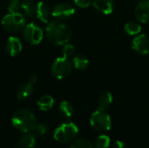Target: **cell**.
Listing matches in <instances>:
<instances>
[{
	"label": "cell",
	"instance_id": "obj_22",
	"mask_svg": "<svg viewBox=\"0 0 149 148\" xmlns=\"http://www.w3.org/2000/svg\"><path fill=\"white\" fill-rule=\"evenodd\" d=\"M111 144V139L106 134L100 135L94 142V148H108Z\"/></svg>",
	"mask_w": 149,
	"mask_h": 148
},
{
	"label": "cell",
	"instance_id": "obj_11",
	"mask_svg": "<svg viewBox=\"0 0 149 148\" xmlns=\"http://www.w3.org/2000/svg\"><path fill=\"white\" fill-rule=\"evenodd\" d=\"M6 51L11 57L18 55L22 51V43L19 38L17 37H10L5 44Z\"/></svg>",
	"mask_w": 149,
	"mask_h": 148
},
{
	"label": "cell",
	"instance_id": "obj_28",
	"mask_svg": "<svg viewBox=\"0 0 149 148\" xmlns=\"http://www.w3.org/2000/svg\"><path fill=\"white\" fill-rule=\"evenodd\" d=\"M113 148H127V147H126V144L123 141H121V140H116L114 142Z\"/></svg>",
	"mask_w": 149,
	"mask_h": 148
},
{
	"label": "cell",
	"instance_id": "obj_10",
	"mask_svg": "<svg viewBox=\"0 0 149 148\" xmlns=\"http://www.w3.org/2000/svg\"><path fill=\"white\" fill-rule=\"evenodd\" d=\"M136 18L141 23L149 22V0H142L139 2L134 9Z\"/></svg>",
	"mask_w": 149,
	"mask_h": 148
},
{
	"label": "cell",
	"instance_id": "obj_6",
	"mask_svg": "<svg viewBox=\"0 0 149 148\" xmlns=\"http://www.w3.org/2000/svg\"><path fill=\"white\" fill-rule=\"evenodd\" d=\"M72 64L69 58L65 56L58 58L52 66V72L55 78L58 79H63L66 78L72 72Z\"/></svg>",
	"mask_w": 149,
	"mask_h": 148
},
{
	"label": "cell",
	"instance_id": "obj_23",
	"mask_svg": "<svg viewBox=\"0 0 149 148\" xmlns=\"http://www.w3.org/2000/svg\"><path fill=\"white\" fill-rule=\"evenodd\" d=\"M70 148H93L92 143L86 139H78L71 144Z\"/></svg>",
	"mask_w": 149,
	"mask_h": 148
},
{
	"label": "cell",
	"instance_id": "obj_2",
	"mask_svg": "<svg viewBox=\"0 0 149 148\" xmlns=\"http://www.w3.org/2000/svg\"><path fill=\"white\" fill-rule=\"evenodd\" d=\"M11 124L17 131L23 133H31L37 124L36 117L31 111L28 109H20L13 114Z\"/></svg>",
	"mask_w": 149,
	"mask_h": 148
},
{
	"label": "cell",
	"instance_id": "obj_15",
	"mask_svg": "<svg viewBox=\"0 0 149 148\" xmlns=\"http://www.w3.org/2000/svg\"><path fill=\"white\" fill-rule=\"evenodd\" d=\"M38 3L35 0H23L20 4V8L24 11V15L28 17L36 16Z\"/></svg>",
	"mask_w": 149,
	"mask_h": 148
},
{
	"label": "cell",
	"instance_id": "obj_3",
	"mask_svg": "<svg viewBox=\"0 0 149 148\" xmlns=\"http://www.w3.org/2000/svg\"><path fill=\"white\" fill-rule=\"evenodd\" d=\"M79 134V127L73 122H65L58 126L54 132L53 137L59 143L72 142Z\"/></svg>",
	"mask_w": 149,
	"mask_h": 148
},
{
	"label": "cell",
	"instance_id": "obj_12",
	"mask_svg": "<svg viewBox=\"0 0 149 148\" xmlns=\"http://www.w3.org/2000/svg\"><path fill=\"white\" fill-rule=\"evenodd\" d=\"M93 4L96 10L106 15L111 14L115 7L113 0H93Z\"/></svg>",
	"mask_w": 149,
	"mask_h": 148
},
{
	"label": "cell",
	"instance_id": "obj_25",
	"mask_svg": "<svg viewBox=\"0 0 149 148\" xmlns=\"http://www.w3.org/2000/svg\"><path fill=\"white\" fill-rule=\"evenodd\" d=\"M21 3L19 0H10L8 4V10L10 13H17L19 12Z\"/></svg>",
	"mask_w": 149,
	"mask_h": 148
},
{
	"label": "cell",
	"instance_id": "obj_17",
	"mask_svg": "<svg viewBox=\"0 0 149 148\" xmlns=\"http://www.w3.org/2000/svg\"><path fill=\"white\" fill-rule=\"evenodd\" d=\"M54 105V99L51 95H44L37 101V106L41 111H49Z\"/></svg>",
	"mask_w": 149,
	"mask_h": 148
},
{
	"label": "cell",
	"instance_id": "obj_1",
	"mask_svg": "<svg viewBox=\"0 0 149 148\" xmlns=\"http://www.w3.org/2000/svg\"><path fill=\"white\" fill-rule=\"evenodd\" d=\"M46 36L48 40L56 45H64L68 43L72 38L71 28L61 22L52 21L46 26Z\"/></svg>",
	"mask_w": 149,
	"mask_h": 148
},
{
	"label": "cell",
	"instance_id": "obj_21",
	"mask_svg": "<svg viewBox=\"0 0 149 148\" xmlns=\"http://www.w3.org/2000/svg\"><path fill=\"white\" fill-rule=\"evenodd\" d=\"M125 31L132 36H137L141 31V26L135 22H128L125 24Z\"/></svg>",
	"mask_w": 149,
	"mask_h": 148
},
{
	"label": "cell",
	"instance_id": "obj_13",
	"mask_svg": "<svg viewBox=\"0 0 149 148\" xmlns=\"http://www.w3.org/2000/svg\"><path fill=\"white\" fill-rule=\"evenodd\" d=\"M36 143V137L31 133H26L18 138L16 148H35Z\"/></svg>",
	"mask_w": 149,
	"mask_h": 148
},
{
	"label": "cell",
	"instance_id": "obj_24",
	"mask_svg": "<svg viewBox=\"0 0 149 148\" xmlns=\"http://www.w3.org/2000/svg\"><path fill=\"white\" fill-rule=\"evenodd\" d=\"M48 132V128L45 124H36L31 133L33 134L36 138L38 136H44Z\"/></svg>",
	"mask_w": 149,
	"mask_h": 148
},
{
	"label": "cell",
	"instance_id": "obj_20",
	"mask_svg": "<svg viewBox=\"0 0 149 148\" xmlns=\"http://www.w3.org/2000/svg\"><path fill=\"white\" fill-rule=\"evenodd\" d=\"M73 65L78 70H85L89 65V60L84 55H77L73 58L72 60Z\"/></svg>",
	"mask_w": 149,
	"mask_h": 148
},
{
	"label": "cell",
	"instance_id": "obj_26",
	"mask_svg": "<svg viewBox=\"0 0 149 148\" xmlns=\"http://www.w3.org/2000/svg\"><path fill=\"white\" fill-rule=\"evenodd\" d=\"M74 52H75V48H74V46H73L72 44H68V43H66V44H64V48H63V56H65V57L70 58V57L73 56Z\"/></svg>",
	"mask_w": 149,
	"mask_h": 148
},
{
	"label": "cell",
	"instance_id": "obj_27",
	"mask_svg": "<svg viewBox=\"0 0 149 148\" xmlns=\"http://www.w3.org/2000/svg\"><path fill=\"white\" fill-rule=\"evenodd\" d=\"M92 0H74L75 4L80 8H87L91 4Z\"/></svg>",
	"mask_w": 149,
	"mask_h": 148
},
{
	"label": "cell",
	"instance_id": "obj_14",
	"mask_svg": "<svg viewBox=\"0 0 149 148\" xmlns=\"http://www.w3.org/2000/svg\"><path fill=\"white\" fill-rule=\"evenodd\" d=\"M35 83L29 80L28 83H25V84L22 85L21 86H19L17 91V99L24 100V99H29L33 93V91H34L33 85Z\"/></svg>",
	"mask_w": 149,
	"mask_h": 148
},
{
	"label": "cell",
	"instance_id": "obj_19",
	"mask_svg": "<svg viewBox=\"0 0 149 148\" xmlns=\"http://www.w3.org/2000/svg\"><path fill=\"white\" fill-rule=\"evenodd\" d=\"M58 110H59V113L66 118H70L73 114V106L69 101H66V100L60 102L58 106Z\"/></svg>",
	"mask_w": 149,
	"mask_h": 148
},
{
	"label": "cell",
	"instance_id": "obj_4",
	"mask_svg": "<svg viewBox=\"0 0 149 148\" xmlns=\"http://www.w3.org/2000/svg\"><path fill=\"white\" fill-rule=\"evenodd\" d=\"M2 25L4 30L10 32H18L25 25V17L20 12L9 13L2 19Z\"/></svg>",
	"mask_w": 149,
	"mask_h": 148
},
{
	"label": "cell",
	"instance_id": "obj_8",
	"mask_svg": "<svg viewBox=\"0 0 149 148\" xmlns=\"http://www.w3.org/2000/svg\"><path fill=\"white\" fill-rule=\"evenodd\" d=\"M75 9L67 3H60L56 4L52 11V17L58 19H66L73 16Z\"/></svg>",
	"mask_w": 149,
	"mask_h": 148
},
{
	"label": "cell",
	"instance_id": "obj_9",
	"mask_svg": "<svg viewBox=\"0 0 149 148\" xmlns=\"http://www.w3.org/2000/svg\"><path fill=\"white\" fill-rule=\"evenodd\" d=\"M132 48L142 55L149 53V38L146 34L137 35L132 42Z\"/></svg>",
	"mask_w": 149,
	"mask_h": 148
},
{
	"label": "cell",
	"instance_id": "obj_5",
	"mask_svg": "<svg viewBox=\"0 0 149 148\" xmlns=\"http://www.w3.org/2000/svg\"><path fill=\"white\" fill-rule=\"evenodd\" d=\"M90 124L96 131L107 132L112 127V120L106 111L98 109L91 115Z\"/></svg>",
	"mask_w": 149,
	"mask_h": 148
},
{
	"label": "cell",
	"instance_id": "obj_18",
	"mask_svg": "<svg viewBox=\"0 0 149 148\" xmlns=\"http://www.w3.org/2000/svg\"><path fill=\"white\" fill-rule=\"evenodd\" d=\"M113 102V95L109 92H103L98 99V109L106 111Z\"/></svg>",
	"mask_w": 149,
	"mask_h": 148
},
{
	"label": "cell",
	"instance_id": "obj_16",
	"mask_svg": "<svg viewBox=\"0 0 149 148\" xmlns=\"http://www.w3.org/2000/svg\"><path fill=\"white\" fill-rule=\"evenodd\" d=\"M36 17L43 23H48L50 17V10L49 6L45 2L38 3Z\"/></svg>",
	"mask_w": 149,
	"mask_h": 148
},
{
	"label": "cell",
	"instance_id": "obj_7",
	"mask_svg": "<svg viewBox=\"0 0 149 148\" xmlns=\"http://www.w3.org/2000/svg\"><path fill=\"white\" fill-rule=\"evenodd\" d=\"M23 36L25 41L31 44H38L44 37L42 29L34 23L25 24L23 29Z\"/></svg>",
	"mask_w": 149,
	"mask_h": 148
}]
</instances>
